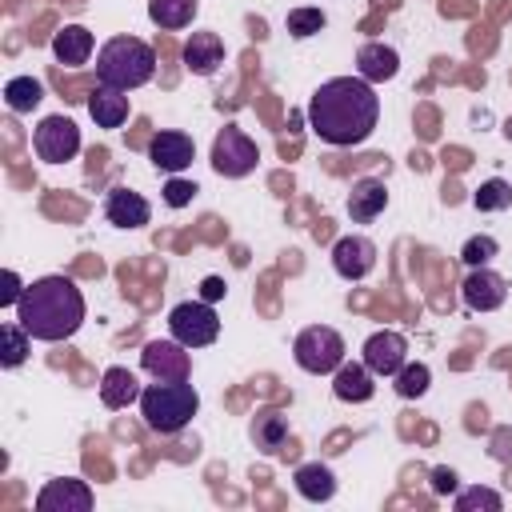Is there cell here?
I'll return each mask as SVG.
<instances>
[{"label": "cell", "mask_w": 512, "mask_h": 512, "mask_svg": "<svg viewBox=\"0 0 512 512\" xmlns=\"http://www.w3.org/2000/svg\"><path fill=\"white\" fill-rule=\"evenodd\" d=\"M16 320L32 340L60 344L80 332L84 324V292L68 276H40L24 288L16 304Z\"/></svg>", "instance_id": "cell-2"}, {"label": "cell", "mask_w": 512, "mask_h": 512, "mask_svg": "<svg viewBox=\"0 0 512 512\" xmlns=\"http://www.w3.org/2000/svg\"><path fill=\"white\" fill-rule=\"evenodd\" d=\"M224 292H228V288H224L220 276H204V280H200V300L216 304V300H224Z\"/></svg>", "instance_id": "cell-35"}, {"label": "cell", "mask_w": 512, "mask_h": 512, "mask_svg": "<svg viewBox=\"0 0 512 512\" xmlns=\"http://www.w3.org/2000/svg\"><path fill=\"white\" fill-rule=\"evenodd\" d=\"M332 268L344 280H364L376 268V244L368 236H340L332 244Z\"/></svg>", "instance_id": "cell-14"}, {"label": "cell", "mask_w": 512, "mask_h": 512, "mask_svg": "<svg viewBox=\"0 0 512 512\" xmlns=\"http://www.w3.org/2000/svg\"><path fill=\"white\" fill-rule=\"evenodd\" d=\"M504 136H508V140H512V116H508V120H504Z\"/></svg>", "instance_id": "cell-37"}, {"label": "cell", "mask_w": 512, "mask_h": 512, "mask_svg": "<svg viewBox=\"0 0 512 512\" xmlns=\"http://www.w3.org/2000/svg\"><path fill=\"white\" fill-rule=\"evenodd\" d=\"M180 56H184V68L192 76H212L224 64V40H220V32H192L184 40Z\"/></svg>", "instance_id": "cell-16"}, {"label": "cell", "mask_w": 512, "mask_h": 512, "mask_svg": "<svg viewBox=\"0 0 512 512\" xmlns=\"http://www.w3.org/2000/svg\"><path fill=\"white\" fill-rule=\"evenodd\" d=\"M140 384H136V376L128 372V368H120V364H112V368H104V376H100V400H104V408H112V412H120V408H128V404H140Z\"/></svg>", "instance_id": "cell-22"}, {"label": "cell", "mask_w": 512, "mask_h": 512, "mask_svg": "<svg viewBox=\"0 0 512 512\" xmlns=\"http://www.w3.org/2000/svg\"><path fill=\"white\" fill-rule=\"evenodd\" d=\"M92 48H96V40H92V32H88L84 24H64V28L52 32V56H56V64H64V68L88 64Z\"/></svg>", "instance_id": "cell-17"}, {"label": "cell", "mask_w": 512, "mask_h": 512, "mask_svg": "<svg viewBox=\"0 0 512 512\" xmlns=\"http://www.w3.org/2000/svg\"><path fill=\"white\" fill-rule=\"evenodd\" d=\"M104 216H108V224H116V228H144V224L152 220V208H148V200H144L140 192L116 184V188H108V196H104Z\"/></svg>", "instance_id": "cell-15"}, {"label": "cell", "mask_w": 512, "mask_h": 512, "mask_svg": "<svg viewBox=\"0 0 512 512\" xmlns=\"http://www.w3.org/2000/svg\"><path fill=\"white\" fill-rule=\"evenodd\" d=\"M148 160L168 172V176H180L192 160H196V140L180 128H160L152 140H148Z\"/></svg>", "instance_id": "cell-10"}, {"label": "cell", "mask_w": 512, "mask_h": 512, "mask_svg": "<svg viewBox=\"0 0 512 512\" xmlns=\"http://www.w3.org/2000/svg\"><path fill=\"white\" fill-rule=\"evenodd\" d=\"M0 284H4V288H0V308H16L28 284H24L20 276H16V268H4V276H0Z\"/></svg>", "instance_id": "cell-34"}, {"label": "cell", "mask_w": 512, "mask_h": 512, "mask_svg": "<svg viewBox=\"0 0 512 512\" xmlns=\"http://www.w3.org/2000/svg\"><path fill=\"white\" fill-rule=\"evenodd\" d=\"M256 160H260V148H256V140H252L244 128L224 124V128L216 132V140H212V168H216L220 176L240 180V176L256 172Z\"/></svg>", "instance_id": "cell-6"}, {"label": "cell", "mask_w": 512, "mask_h": 512, "mask_svg": "<svg viewBox=\"0 0 512 512\" xmlns=\"http://www.w3.org/2000/svg\"><path fill=\"white\" fill-rule=\"evenodd\" d=\"M292 484H296V492H300L304 500H312V504H324V500L336 496V476H332V468L320 464V460L300 464V468L292 472Z\"/></svg>", "instance_id": "cell-23"}, {"label": "cell", "mask_w": 512, "mask_h": 512, "mask_svg": "<svg viewBox=\"0 0 512 512\" xmlns=\"http://www.w3.org/2000/svg\"><path fill=\"white\" fill-rule=\"evenodd\" d=\"M156 76V52L140 36H112L96 52V80L120 92H132Z\"/></svg>", "instance_id": "cell-3"}, {"label": "cell", "mask_w": 512, "mask_h": 512, "mask_svg": "<svg viewBox=\"0 0 512 512\" xmlns=\"http://www.w3.org/2000/svg\"><path fill=\"white\" fill-rule=\"evenodd\" d=\"M28 344H32V336L24 332L20 320H4L0 324V364L4 368H20L24 356H28Z\"/></svg>", "instance_id": "cell-26"}, {"label": "cell", "mask_w": 512, "mask_h": 512, "mask_svg": "<svg viewBox=\"0 0 512 512\" xmlns=\"http://www.w3.org/2000/svg\"><path fill=\"white\" fill-rule=\"evenodd\" d=\"M40 100H44V84H40L36 76H12V80L4 84V104H8L12 112H32Z\"/></svg>", "instance_id": "cell-27"}, {"label": "cell", "mask_w": 512, "mask_h": 512, "mask_svg": "<svg viewBox=\"0 0 512 512\" xmlns=\"http://www.w3.org/2000/svg\"><path fill=\"white\" fill-rule=\"evenodd\" d=\"M252 444H256L260 452H268V456H284V448H288V416L276 412V408L260 412V416L252 420ZM288 452H292V448H288Z\"/></svg>", "instance_id": "cell-24"}, {"label": "cell", "mask_w": 512, "mask_h": 512, "mask_svg": "<svg viewBox=\"0 0 512 512\" xmlns=\"http://www.w3.org/2000/svg\"><path fill=\"white\" fill-rule=\"evenodd\" d=\"M128 112H132V104H128V96H124L120 88L96 84V88L88 92V116H92L100 128H120V124L128 120Z\"/></svg>", "instance_id": "cell-20"}, {"label": "cell", "mask_w": 512, "mask_h": 512, "mask_svg": "<svg viewBox=\"0 0 512 512\" xmlns=\"http://www.w3.org/2000/svg\"><path fill=\"white\" fill-rule=\"evenodd\" d=\"M384 208H388V188H384V180L360 176V180L352 184V192H348V216H352L356 224H372Z\"/></svg>", "instance_id": "cell-18"}, {"label": "cell", "mask_w": 512, "mask_h": 512, "mask_svg": "<svg viewBox=\"0 0 512 512\" xmlns=\"http://www.w3.org/2000/svg\"><path fill=\"white\" fill-rule=\"evenodd\" d=\"M200 412V392L192 380H156L140 392V416L152 432L172 436Z\"/></svg>", "instance_id": "cell-4"}, {"label": "cell", "mask_w": 512, "mask_h": 512, "mask_svg": "<svg viewBox=\"0 0 512 512\" xmlns=\"http://www.w3.org/2000/svg\"><path fill=\"white\" fill-rule=\"evenodd\" d=\"M36 512H92V488L76 476L48 480L36 492Z\"/></svg>", "instance_id": "cell-13"}, {"label": "cell", "mask_w": 512, "mask_h": 512, "mask_svg": "<svg viewBox=\"0 0 512 512\" xmlns=\"http://www.w3.org/2000/svg\"><path fill=\"white\" fill-rule=\"evenodd\" d=\"M168 336H176L184 348H204L220 336V320L208 300H180L168 312Z\"/></svg>", "instance_id": "cell-7"}, {"label": "cell", "mask_w": 512, "mask_h": 512, "mask_svg": "<svg viewBox=\"0 0 512 512\" xmlns=\"http://www.w3.org/2000/svg\"><path fill=\"white\" fill-rule=\"evenodd\" d=\"M324 24H328L324 8H288V32L296 40H308V36L324 32Z\"/></svg>", "instance_id": "cell-30"}, {"label": "cell", "mask_w": 512, "mask_h": 512, "mask_svg": "<svg viewBox=\"0 0 512 512\" xmlns=\"http://www.w3.org/2000/svg\"><path fill=\"white\" fill-rule=\"evenodd\" d=\"M192 196H196V184H192V180L172 176V180L164 184V204H168V208H188V204H192Z\"/></svg>", "instance_id": "cell-33"}, {"label": "cell", "mask_w": 512, "mask_h": 512, "mask_svg": "<svg viewBox=\"0 0 512 512\" xmlns=\"http://www.w3.org/2000/svg\"><path fill=\"white\" fill-rule=\"evenodd\" d=\"M452 508L456 512H476V508H484V512H500L504 508V500H500V492H492V488H464V492H456V500H452Z\"/></svg>", "instance_id": "cell-31"}, {"label": "cell", "mask_w": 512, "mask_h": 512, "mask_svg": "<svg viewBox=\"0 0 512 512\" xmlns=\"http://www.w3.org/2000/svg\"><path fill=\"white\" fill-rule=\"evenodd\" d=\"M196 12H200L196 0H148V20H152L156 28H164V32L188 28V24L196 20Z\"/></svg>", "instance_id": "cell-25"}, {"label": "cell", "mask_w": 512, "mask_h": 512, "mask_svg": "<svg viewBox=\"0 0 512 512\" xmlns=\"http://www.w3.org/2000/svg\"><path fill=\"white\" fill-rule=\"evenodd\" d=\"M360 352H364L360 360L368 364L372 376H396V372L408 364V340H404L400 332H392V328L372 332V336L364 340Z\"/></svg>", "instance_id": "cell-11"}, {"label": "cell", "mask_w": 512, "mask_h": 512, "mask_svg": "<svg viewBox=\"0 0 512 512\" xmlns=\"http://www.w3.org/2000/svg\"><path fill=\"white\" fill-rule=\"evenodd\" d=\"M380 120V96L364 76H332L308 96V128L332 148H356Z\"/></svg>", "instance_id": "cell-1"}, {"label": "cell", "mask_w": 512, "mask_h": 512, "mask_svg": "<svg viewBox=\"0 0 512 512\" xmlns=\"http://www.w3.org/2000/svg\"><path fill=\"white\" fill-rule=\"evenodd\" d=\"M32 148H36V156L44 160V164H64V160H72L76 152H80V128H76V120H68V116H44L40 124H36V132H32Z\"/></svg>", "instance_id": "cell-8"}, {"label": "cell", "mask_w": 512, "mask_h": 512, "mask_svg": "<svg viewBox=\"0 0 512 512\" xmlns=\"http://www.w3.org/2000/svg\"><path fill=\"white\" fill-rule=\"evenodd\" d=\"M456 488V472L452 468H432V492L436 496H448Z\"/></svg>", "instance_id": "cell-36"}, {"label": "cell", "mask_w": 512, "mask_h": 512, "mask_svg": "<svg viewBox=\"0 0 512 512\" xmlns=\"http://www.w3.org/2000/svg\"><path fill=\"white\" fill-rule=\"evenodd\" d=\"M428 384H432V372H428V364H420V360H408V364L392 376V388H396L400 400H420V396L428 392Z\"/></svg>", "instance_id": "cell-28"}, {"label": "cell", "mask_w": 512, "mask_h": 512, "mask_svg": "<svg viewBox=\"0 0 512 512\" xmlns=\"http://www.w3.org/2000/svg\"><path fill=\"white\" fill-rule=\"evenodd\" d=\"M472 204L480 212H504V208H512V184L500 180V176H492V180L480 184V192L472 196Z\"/></svg>", "instance_id": "cell-29"}, {"label": "cell", "mask_w": 512, "mask_h": 512, "mask_svg": "<svg viewBox=\"0 0 512 512\" xmlns=\"http://www.w3.org/2000/svg\"><path fill=\"white\" fill-rule=\"evenodd\" d=\"M292 356H296V364H300L304 372L328 376V372H336V368L344 364V336H340L336 328H328V324H312V328H304V332L296 336Z\"/></svg>", "instance_id": "cell-5"}, {"label": "cell", "mask_w": 512, "mask_h": 512, "mask_svg": "<svg viewBox=\"0 0 512 512\" xmlns=\"http://www.w3.org/2000/svg\"><path fill=\"white\" fill-rule=\"evenodd\" d=\"M332 392H336V400H344V404H364V400H372L376 384H372L368 364H364V360H360V364H340V368L332 372Z\"/></svg>", "instance_id": "cell-21"}, {"label": "cell", "mask_w": 512, "mask_h": 512, "mask_svg": "<svg viewBox=\"0 0 512 512\" xmlns=\"http://www.w3.org/2000/svg\"><path fill=\"white\" fill-rule=\"evenodd\" d=\"M400 72V52L396 48H388V44H360V52H356V76H364L368 84H384V80H392Z\"/></svg>", "instance_id": "cell-19"}, {"label": "cell", "mask_w": 512, "mask_h": 512, "mask_svg": "<svg viewBox=\"0 0 512 512\" xmlns=\"http://www.w3.org/2000/svg\"><path fill=\"white\" fill-rule=\"evenodd\" d=\"M460 296H464V308H468V312H496V308L504 304V296H508V284H504L500 272H492V268L484 264V268H472V272L464 276Z\"/></svg>", "instance_id": "cell-12"}, {"label": "cell", "mask_w": 512, "mask_h": 512, "mask_svg": "<svg viewBox=\"0 0 512 512\" xmlns=\"http://www.w3.org/2000/svg\"><path fill=\"white\" fill-rule=\"evenodd\" d=\"M140 368H144L148 376H156V380H188L192 356H188V348H184L176 336H168V340H148L144 352H140Z\"/></svg>", "instance_id": "cell-9"}, {"label": "cell", "mask_w": 512, "mask_h": 512, "mask_svg": "<svg viewBox=\"0 0 512 512\" xmlns=\"http://www.w3.org/2000/svg\"><path fill=\"white\" fill-rule=\"evenodd\" d=\"M500 252V244H496V236H488V232H480V236H468L464 240V248H460V260L468 264V268H484L492 256Z\"/></svg>", "instance_id": "cell-32"}]
</instances>
